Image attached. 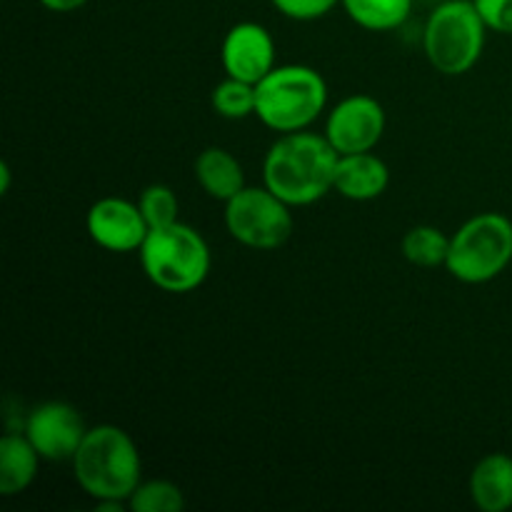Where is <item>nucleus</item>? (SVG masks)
I'll list each match as a JSON object with an SVG mask.
<instances>
[{
    "label": "nucleus",
    "mask_w": 512,
    "mask_h": 512,
    "mask_svg": "<svg viewBox=\"0 0 512 512\" xmlns=\"http://www.w3.org/2000/svg\"><path fill=\"white\" fill-rule=\"evenodd\" d=\"M338 160L340 153L325 135L308 130L283 133L265 155V188L273 190L290 208L313 205L335 190Z\"/></svg>",
    "instance_id": "nucleus-1"
},
{
    "label": "nucleus",
    "mask_w": 512,
    "mask_h": 512,
    "mask_svg": "<svg viewBox=\"0 0 512 512\" xmlns=\"http://www.w3.org/2000/svg\"><path fill=\"white\" fill-rule=\"evenodd\" d=\"M75 480L93 500L128 503L140 485V453L133 438L115 425L88 428L73 455Z\"/></svg>",
    "instance_id": "nucleus-2"
},
{
    "label": "nucleus",
    "mask_w": 512,
    "mask_h": 512,
    "mask_svg": "<svg viewBox=\"0 0 512 512\" xmlns=\"http://www.w3.org/2000/svg\"><path fill=\"white\" fill-rule=\"evenodd\" d=\"M255 115L278 133L305 130L320 118L328 103L323 75L308 65H275L258 85Z\"/></svg>",
    "instance_id": "nucleus-3"
},
{
    "label": "nucleus",
    "mask_w": 512,
    "mask_h": 512,
    "mask_svg": "<svg viewBox=\"0 0 512 512\" xmlns=\"http://www.w3.org/2000/svg\"><path fill=\"white\" fill-rule=\"evenodd\" d=\"M140 265L155 288L190 293L210 273V248L203 235L185 223L153 228L140 245Z\"/></svg>",
    "instance_id": "nucleus-4"
},
{
    "label": "nucleus",
    "mask_w": 512,
    "mask_h": 512,
    "mask_svg": "<svg viewBox=\"0 0 512 512\" xmlns=\"http://www.w3.org/2000/svg\"><path fill=\"white\" fill-rule=\"evenodd\" d=\"M485 23L473 0H448L430 13L423 45L430 65L443 75H463L480 60Z\"/></svg>",
    "instance_id": "nucleus-5"
},
{
    "label": "nucleus",
    "mask_w": 512,
    "mask_h": 512,
    "mask_svg": "<svg viewBox=\"0 0 512 512\" xmlns=\"http://www.w3.org/2000/svg\"><path fill=\"white\" fill-rule=\"evenodd\" d=\"M512 260V223L503 213H480L450 238L445 268L460 283L480 285L498 278Z\"/></svg>",
    "instance_id": "nucleus-6"
},
{
    "label": "nucleus",
    "mask_w": 512,
    "mask_h": 512,
    "mask_svg": "<svg viewBox=\"0 0 512 512\" xmlns=\"http://www.w3.org/2000/svg\"><path fill=\"white\" fill-rule=\"evenodd\" d=\"M225 225L228 233L245 248L275 250L288 243L293 233L290 205L280 200L273 190L248 188L245 185L233 200L225 203Z\"/></svg>",
    "instance_id": "nucleus-7"
},
{
    "label": "nucleus",
    "mask_w": 512,
    "mask_h": 512,
    "mask_svg": "<svg viewBox=\"0 0 512 512\" xmlns=\"http://www.w3.org/2000/svg\"><path fill=\"white\" fill-rule=\"evenodd\" d=\"M385 133V110L370 95H350L328 115L325 138L340 155L368 153Z\"/></svg>",
    "instance_id": "nucleus-8"
},
{
    "label": "nucleus",
    "mask_w": 512,
    "mask_h": 512,
    "mask_svg": "<svg viewBox=\"0 0 512 512\" xmlns=\"http://www.w3.org/2000/svg\"><path fill=\"white\" fill-rule=\"evenodd\" d=\"M85 433L83 415L60 400L38 405L25 423V435L43 460H73Z\"/></svg>",
    "instance_id": "nucleus-9"
},
{
    "label": "nucleus",
    "mask_w": 512,
    "mask_h": 512,
    "mask_svg": "<svg viewBox=\"0 0 512 512\" xmlns=\"http://www.w3.org/2000/svg\"><path fill=\"white\" fill-rule=\"evenodd\" d=\"M88 233L95 245L110 253H133L145 243L150 228L140 205L123 198H100L88 210Z\"/></svg>",
    "instance_id": "nucleus-10"
},
{
    "label": "nucleus",
    "mask_w": 512,
    "mask_h": 512,
    "mask_svg": "<svg viewBox=\"0 0 512 512\" xmlns=\"http://www.w3.org/2000/svg\"><path fill=\"white\" fill-rule=\"evenodd\" d=\"M220 60L230 78L258 85L275 68V43L260 23L233 25L220 48Z\"/></svg>",
    "instance_id": "nucleus-11"
},
{
    "label": "nucleus",
    "mask_w": 512,
    "mask_h": 512,
    "mask_svg": "<svg viewBox=\"0 0 512 512\" xmlns=\"http://www.w3.org/2000/svg\"><path fill=\"white\" fill-rule=\"evenodd\" d=\"M390 183V170L378 155L368 153H350L340 155L338 170H335V190L343 198L358 200H375L385 193Z\"/></svg>",
    "instance_id": "nucleus-12"
},
{
    "label": "nucleus",
    "mask_w": 512,
    "mask_h": 512,
    "mask_svg": "<svg viewBox=\"0 0 512 512\" xmlns=\"http://www.w3.org/2000/svg\"><path fill=\"white\" fill-rule=\"evenodd\" d=\"M470 498L483 512H505L512 508V458L490 453L470 475Z\"/></svg>",
    "instance_id": "nucleus-13"
},
{
    "label": "nucleus",
    "mask_w": 512,
    "mask_h": 512,
    "mask_svg": "<svg viewBox=\"0 0 512 512\" xmlns=\"http://www.w3.org/2000/svg\"><path fill=\"white\" fill-rule=\"evenodd\" d=\"M195 178L210 198L223 203L233 200L245 188L243 165L225 148H205L195 160Z\"/></svg>",
    "instance_id": "nucleus-14"
},
{
    "label": "nucleus",
    "mask_w": 512,
    "mask_h": 512,
    "mask_svg": "<svg viewBox=\"0 0 512 512\" xmlns=\"http://www.w3.org/2000/svg\"><path fill=\"white\" fill-rule=\"evenodd\" d=\"M40 460L43 458L33 448L28 435H3L0 440V493L10 498V495L28 490L38 475Z\"/></svg>",
    "instance_id": "nucleus-15"
},
{
    "label": "nucleus",
    "mask_w": 512,
    "mask_h": 512,
    "mask_svg": "<svg viewBox=\"0 0 512 512\" xmlns=\"http://www.w3.org/2000/svg\"><path fill=\"white\" fill-rule=\"evenodd\" d=\"M340 3L353 23L375 33L400 28L413 10V0H340Z\"/></svg>",
    "instance_id": "nucleus-16"
},
{
    "label": "nucleus",
    "mask_w": 512,
    "mask_h": 512,
    "mask_svg": "<svg viewBox=\"0 0 512 512\" xmlns=\"http://www.w3.org/2000/svg\"><path fill=\"white\" fill-rule=\"evenodd\" d=\"M450 238L433 225H415L403 238V255L418 268H438L448 263Z\"/></svg>",
    "instance_id": "nucleus-17"
},
{
    "label": "nucleus",
    "mask_w": 512,
    "mask_h": 512,
    "mask_svg": "<svg viewBox=\"0 0 512 512\" xmlns=\"http://www.w3.org/2000/svg\"><path fill=\"white\" fill-rule=\"evenodd\" d=\"M213 110L223 118L240 120L255 115V105H258V93H255L253 83H245L238 78H225L223 83L215 85L213 95H210Z\"/></svg>",
    "instance_id": "nucleus-18"
},
{
    "label": "nucleus",
    "mask_w": 512,
    "mask_h": 512,
    "mask_svg": "<svg viewBox=\"0 0 512 512\" xmlns=\"http://www.w3.org/2000/svg\"><path fill=\"white\" fill-rule=\"evenodd\" d=\"M128 508L133 512H180L185 508V495L170 480H148L135 488Z\"/></svg>",
    "instance_id": "nucleus-19"
},
{
    "label": "nucleus",
    "mask_w": 512,
    "mask_h": 512,
    "mask_svg": "<svg viewBox=\"0 0 512 512\" xmlns=\"http://www.w3.org/2000/svg\"><path fill=\"white\" fill-rule=\"evenodd\" d=\"M138 205L150 230L178 223V210H180L178 195H175L173 188H168V185H160V183L148 185V188L140 193Z\"/></svg>",
    "instance_id": "nucleus-20"
},
{
    "label": "nucleus",
    "mask_w": 512,
    "mask_h": 512,
    "mask_svg": "<svg viewBox=\"0 0 512 512\" xmlns=\"http://www.w3.org/2000/svg\"><path fill=\"white\" fill-rule=\"evenodd\" d=\"M485 28L512 35V0H473Z\"/></svg>",
    "instance_id": "nucleus-21"
},
{
    "label": "nucleus",
    "mask_w": 512,
    "mask_h": 512,
    "mask_svg": "<svg viewBox=\"0 0 512 512\" xmlns=\"http://www.w3.org/2000/svg\"><path fill=\"white\" fill-rule=\"evenodd\" d=\"M340 0H273L275 8L293 20H318L328 15Z\"/></svg>",
    "instance_id": "nucleus-22"
},
{
    "label": "nucleus",
    "mask_w": 512,
    "mask_h": 512,
    "mask_svg": "<svg viewBox=\"0 0 512 512\" xmlns=\"http://www.w3.org/2000/svg\"><path fill=\"white\" fill-rule=\"evenodd\" d=\"M85 3H88V0H40V5L53 10V13H73V10L83 8Z\"/></svg>",
    "instance_id": "nucleus-23"
},
{
    "label": "nucleus",
    "mask_w": 512,
    "mask_h": 512,
    "mask_svg": "<svg viewBox=\"0 0 512 512\" xmlns=\"http://www.w3.org/2000/svg\"><path fill=\"white\" fill-rule=\"evenodd\" d=\"M10 190V168L8 163H0V195H8Z\"/></svg>",
    "instance_id": "nucleus-24"
}]
</instances>
